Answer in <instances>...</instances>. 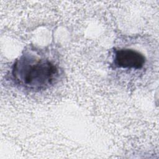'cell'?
Returning a JSON list of instances; mask_svg holds the SVG:
<instances>
[{"label": "cell", "instance_id": "1", "mask_svg": "<svg viewBox=\"0 0 159 159\" xmlns=\"http://www.w3.org/2000/svg\"><path fill=\"white\" fill-rule=\"evenodd\" d=\"M15 84L24 89H45L57 80V66L46 57L26 52L14 62L11 72Z\"/></svg>", "mask_w": 159, "mask_h": 159}, {"label": "cell", "instance_id": "2", "mask_svg": "<svg viewBox=\"0 0 159 159\" xmlns=\"http://www.w3.org/2000/svg\"><path fill=\"white\" fill-rule=\"evenodd\" d=\"M146 62L143 53L133 47H119L113 50L112 65L114 70L137 71L143 70Z\"/></svg>", "mask_w": 159, "mask_h": 159}]
</instances>
